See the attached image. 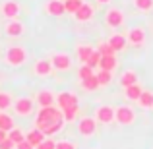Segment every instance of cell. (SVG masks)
<instances>
[{
	"mask_svg": "<svg viewBox=\"0 0 153 149\" xmlns=\"http://www.w3.org/2000/svg\"><path fill=\"white\" fill-rule=\"evenodd\" d=\"M95 2H97V4H111L112 0H95Z\"/></svg>",
	"mask_w": 153,
	"mask_h": 149,
	"instance_id": "40",
	"label": "cell"
},
{
	"mask_svg": "<svg viewBox=\"0 0 153 149\" xmlns=\"http://www.w3.org/2000/svg\"><path fill=\"white\" fill-rule=\"evenodd\" d=\"M82 87L85 91H95V89H99V82H97V76H91V78H87V79H83L82 82Z\"/></svg>",
	"mask_w": 153,
	"mask_h": 149,
	"instance_id": "30",
	"label": "cell"
},
{
	"mask_svg": "<svg viewBox=\"0 0 153 149\" xmlns=\"http://www.w3.org/2000/svg\"><path fill=\"white\" fill-rule=\"evenodd\" d=\"M12 128H16V124H14V118H12L8 112H0V130H4V132H10Z\"/></svg>",
	"mask_w": 153,
	"mask_h": 149,
	"instance_id": "26",
	"label": "cell"
},
{
	"mask_svg": "<svg viewBox=\"0 0 153 149\" xmlns=\"http://www.w3.org/2000/svg\"><path fill=\"white\" fill-rule=\"evenodd\" d=\"M19 12H22V6H19L16 0H4V2L0 4V14L6 19H18Z\"/></svg>",
	"mask_w": 153,
	"mask_h": 149,
	"instance_id": "10",
	"label": "cell"
},
{
	"mask_svg": "<svg viewBox=\"0 0 153 149\" xmlns=\"http://www.w3.org/2000/svg\"><path fill=\"white\" fill-rule=\"evenodd\" d=\"M93 74H95V70H93V68H89L87 64H82V66L78 68V78H79V82H83V79L91 78Z\"/></svg>",
	"mask_w": 153,
	"mask_h": 149,
	"instance_id": "31",
	"label": "cell"
},
{
	"mask_svg": "<svg viewBox=\"0 0 153 149\" xmlns=\"http://www.w3.org/2000/svg\"><path fill=\"white\" fill-rule=\"evenodd\" d=\"M97 82H99V87H108L112 83V72H107V70H99L97 74Z\"/></svg>",
	"mask_w": 153,
	"mask_h": 149,
	"instance_id": "24",
	"label": "cell"
},
{
	"mask_svg": "<svg viewBox=\"0 0 153 149\" xmlns=\"http://www.w3.org/2000/svg\"><path fill=\"white\" fill-rule=\"evenodd\" d=\"M136 110L130 107V105H120V107H114V122H118L120 126H132L136 122Z\"/></svg>",
	"mask_w": 153,
	"mask_h": 149,
	"instance_id": "3",
	"label": "cell"
},
{
	"mask_svg": "<svg viewBox=\"0 0 153 149\" xmlns=\"http://www.w3.org/2000/svg\"><path fill=\"white\" fill-rule=\"evenodd\" d=\"M126 41L132 47H143L146 45V29L143 27H130L126 31Z\"/></svg>",
	"mask_w": 153,
	"mask_h": 149,
	"instance_id": "8",
	"label": "cell"
},
{
	"mask_svg": "<svg viewBox=\"0 0 153 149\" xmlns=\"http://www.w3.org/2000/svg\"><path fill=\"white\" fill-rule=\"evenodd\" d=\"M95 50H97L101 56H111V54H116V52L112 50V47L108 45L107 41H99V45H97V49H95Z\"/></svg>",
	"mask_w": 153,
	"mask_h": 149,
	"instance_id": "33",
	"label": "cell"
},
{
	"mask_svg": "<svg viewBox=\"0 0 153 149\" xmlns=\"http://www.w3.org/2000/svg\"><path fill=\"white\" fill-rule=\"evenodd\" d=\"M93 45H89V43H82V45L76 47V58H78V62L85 64L87 58H89L91 54H93Z\"/></svg>",
	"mask_w": 153,
	"mask_h": 149,
	"instance_id": "17",
	"label": "cell"
},
{
	"mask_svg": "<svg viewBox=\"0 0 153 149\" xmlns=\"http://www.w3.org/2000/svg\"><path fill=\"white\" fill-rule=\"evenodd\" d=\"M12 107H14V112L18 116H22V118L31 116V114H33V110H35L33 99H29V97H18V99H14Z\"/></svg>",
	"mask_w": 153,
	"mask_h": 149,
	"instance_id": "4",
	"label": "cell"
},
{
	"mask_svg": "<svg viewBox=\"0 0 153 149\" xmlns=\"http://www.w3.org/2000/svg\"><path fill=\"white\" fill-rule=\"evenodd\" d=\"M78 112H79V103L70 105L66 110H62V114H64V122H74L76 116H78Z\"/></svg>",
	"mask_w": 153,
	"mask_h": 149,
	"instance_id": "25",
	"label": "cell"
},
{
	"mask_svg": "<svg viewBox=\"0 0 153 149\" xmlns=\"http://www.w3.org/2000/svg\"><path fill=\"white\" fill-rule=\"evenodd\" d=\"M0 149H16V143L12 142L10 138H6L2 143H0Z\"/></svg>",
	"mask_w": 153,
	"mask_h": 149,
	"instance_id": "37",
	"label": "cell"
},
{
	"mask_svg": "<svg viewBox=\"0 0 153 149\" xmlns=\"http://www.w3.org/2000/svg\"><path fill=\"white\" fill-rule=\"evenodd\" d=\"M107 43L112 47V50H114V52H122V50H126V47H128L126 35H122V33H112L111 37L107 39Z\"/></svg>",
	"mask_w": 153,
	"mask_h": 149,
	"instance_id": "15",
	"label": "cell"
},
{
	"mask_svg": "<svg viewBox=\"0 0 153 149\" xmlns=\"http://www.w3.org/2000/svg\"><path fill=\"white\" fill-rule=\"evenodd\" d=\"M35 101H37V105L41 108L43 107H52V105H54V101H56V93L52 89H41L37 93V99H35Z\"/></svg>",
	"mask_w": 153,
	"mask_h": 149,
	"instance_id": "16",
	"label": "cell"
},
{
	"mask_svg": "<svg viewBox=\"0 0 153 149\" xmlns=\"http://www.w3.org/2000/svg\"><path fill=\"white\" fill-rule=\"evenodd\" d=\"M136 103L140 105V108H143V110H149L153 107V91H142V95H140V99L136 101Z\"/></svg>",
	"mask_w": 153,
	"mask_h": 149,
	"instance_id": "23",
	"label": "cell"
},
{
	"mask_svg": "<svg viewBox=\"0 0 153 149\" xmlns=\"http://www.w3.org/2000/svg\"><path fill=\"white\" fill-rule=\"evenodd\" d=\"M4 31H6L8 37H22L25 33V25L19 19H8L6 25H4Z\"/></svg>",
	"mask_w": 153,
	"mask_h": 149,
	"instance_id": "14",
	"label": "cell"
},
{
	"mask_svg": "<svg viewBox=\"0 0 153 149\" xmlns=\"http://www.w3.org/2000/svg\"><path fill=\"white\" fill-rule=\"evenodd\" d=\"M51 62H52V68H54L56 72H68L72 68V56L68 54V52H62V50H58V52H52L51 54Z\"/></svg>",
	"mask_w": 153,
	"mask_h": 149,
	"instance_id": "5",
	"label": "cell"
},
{
	"mask_svg": "<svg viewBox=\"0 0 153 149\" xmlns=\"http://www.w3.org/2000/svg\"><path fill=\"white\" fill-rule=\"evenodd\" d=\"M74 103H79L78 97H76L72 91H60V93H56V101H54V105L60 108V110H66L70 105H74Z\"/></svg>",
	"mask_w": 153,
	"mask_h": 149,
	"instance_id": "12",
	"label": "cell"
},
{
	"mask_svg": "<svg viewBox=\"0 0 153 149\" xmlns=\"http://www.w3.org/2000/svg\"><path fill=\"white\" fill-rule=\"evenodd\" d=\"M105 25L111 29H118L124 25V12L120 8H108L105 12Z\"/></svg>",
	"mask_w": 153,
	"mask_h": 149,
	"instance_id": "6",
	"label": "cell"
},
{
	"mask_svg": "<svg viewBox=\"0 0 153 149\" xmlns=\"http://www.w3.org/2000/svg\"><path fill=\"white\" fill-rule=\"evenodd\" d=\"M99 62H101V54H99L97 50H93V54L87 58V62H85V64H87L89 68H93V70H95V68H99Z\"/></svg>",
	"mask_w": 153,
	"mask_h": 149,
	"instance_id": "34",
	"label": "cell"
},
{
	"mask_svg": "<svg viewBox=\"0 0 153 149\" xmlns=\"http://www.w3.org/2000/svg\"><path fill=\"white\" fill-rule=\"evenodd\" d=\"M8 138H10L12 142L18 145L19 142H23V139H25V132H23L22 128H12V130L8 132Z\"/></svg>",
	"mask_w": 153,
	"mask_h": 149,
	"instance_id": "29",
	"label": "cell"
},
{
	"mask_svg": "<svg viewBox=\"0 0 153 149\" xmlns=\"http://www.w3.org/2000/svg\"><path fill=\"white\" fill-rule=\"evenodd\" d=\"M45 138H47V136L43 134L41 130H37V128H31L29 132H25V139H27V142H29L33 147H37V145H39V143H41Z\"/></svg>",
	"mask_w": 153,
	"mask_h": 149,
	"instance_id": "21",
	"label": "cell"
},
{
	"mask_svg": "<svg viewBox=\"0 0 153 149\" xmlns=\"http://www.w3.org/2000/svg\"><path fill=\"white\" fill-rule=\"evenodd\" d=\"M93 16H95L93 6H91V4H87V2H83L82 6L78 8V12L74 14V18H76V21H79V23H87V21H91V19H93Z\"/></svg>",
	"mask_w": 153,
	"mask_h": 149,
	"instance_id": "13",
	"label": "cell"
},
{
	"mask_svg": "<svg viewBox=\"0 0 153 149\" xmlns=\"http://www.w3.org/2000/svg\"><path fill=\"white\" fill-rule=\"evenodd\" d=\"M45 10L49 16H54V18H58V16H62L64 12V2L62 0H49V2L45 4Z\"/></svg>",
	"mask_w": 153,
	"mask_h": 149,
	"instance_id": "18",
	"label": "cell"
},
{
	"mask_svg": "<svg viewBox=\"0 0 153 149\" xmlns=\"http://www.w3.org/2000/svg\"><path fill=\"white\" fill-rule=\"evenodd\" d=\"M56 149H78V145L70 139H60V142H56Z\"/></svg>",
	"mask_w": 153,
	"mask_h": 149,
	"instance_id": "36",
	"label": "cell"
},
{
	"mask_svg": "<svg viewBox=\"0 0 153 149\" xmlns=\"http://www.w3.org/2000/svg\"><path fill=\"white\" fill-rule=\"evenodd\" d=\"M52 72H54V68H52L51 58H39L37 62H35V66H33V74L37 76V78H43V79L51 78Z\"/></svg>",
	"mask_w": 153,
	"mask_h": 149,
	"instance_id": "11",
	"label": "cell"
},
{
	"mask_svg": "<svg viewBox=\"0 0 153 149\" xmlns=\"http://www.w3.org/2000/svg\"><path fill=\"white\" fill-rule=\"evenodd\" d=\"M4 62L10 68H19L27 62V50L19 45H12L6 49V54H4Z\"/></svg>",
	"mask_w": 153,
	"mask_h": 149,
	"instance_id": "2",
	"label": "cell"
},
{
	"mask_svg": "<svg viewBox=\"0 0 153 149\" xmlns=\"http://www.w3.org/2000/svg\"><path fill=\"white\" fill-rule=\"evenodd\" d=\"M8 138V132H4V130H0V143L4 142V139Z\"/></svg>",
	"mask_w": 153,
	"mask_h": 149,
	"instance_id": "39",
	"label": "cell"
},
{
	"mask_svg": "<svg viewBox=\"0 0 153 149\" xmlns=\"http://www.w3.org/2000/svg\"><path fill=\"white\" fill-rule=\"evenodd\" d=\"M16 147H18V149H35V147L31 145L29 142H27V139H23V142H19V143H18Z\"/></svg>",
	"mask_w": 153,
	"mask_h": 149,
	"instance_id": "38",
	"label": "cell"
},
{
	"mask_svg": "<svg viewBox=\"0 0 153 149\" xmlns=\"http://www.w3.org/2000/svg\"><path fill=\"white\" fill-rule=\"evenodd\" d=\"M35 128L41 130L47 138L58 134V132L64 128V114H62V110H60L56 105L39 108L37 116H35Z\"/></svg>",
	"mask_w": 153,
	"mask_h": 149,
	"instance_id": "1",
	"label": "cell"
},
{
	"mask_svg": "<svg viewBox=\"0 0 153 149\" xmlns=\"http://www.w3.org/2000/svg\"><path fill=\"white\" fill-rule=\"evenodd\" d=\"M151 110H153V107H151Z\"/></svg>",
	"mask_w": 153,
	"mask_h": 149,
	"instance_id": "41",
	"label": "cell"
},
{
	"mask_svg": "<svg viewBox=\"0 0 153 149\" xmlns=\"http://www.w3.org/2000/svg\"><path fill=\"white\" fill-rule=\"evenodd\" d=\"M93 118L97 120V124H112L114 122V107H111V105H101V107H97Z\"/></svg>",
	"mask_w": 153,
	"mask_h": 149,
	"instance_id": "9",
	"label": "cell"
},
{
	"mask_svg": "<svg viewBox=\"0 0 153 149\" xmlns=\"http://www.w3.org/2000/svg\"><path fill=\"white\" fill-rule=\"evenodd\" d=\"M134 8L138 12H151L153 10V0H132Z\"/></svg>",
	"mask_w": 153,
	"mask_h": 149,
	"instance_id": "28",
	"label": "cell"
},
{
	"mask_svg": "<svg viewBox=\"0 0 153 149\" xmlns=\"http://www.w3.org/2000/svg\"><path fill=\"white\" fill-rule=\"evenodd\" d=\"M12 103H14V97L6 91H0V112H6L12 107Z\"/></svg>",
	"mask_w": 153,
	"mask_h": 149,
	"instance_id": "27",
	"label": "cell"
},
{
	"mask_svg": "<svg viewBox=\"0 0 153 149\" xmlns=\"http://www.w3.org/2000/svg\"><path fill=\"white\" fill-rule=\"evenodd\" d=\"M78 134L82 138H93L97 134V120L91 116H83L78 120Z\"/></svg>",
	"mask_w": 153,
	"mask_h": 149,
	"instance_id": "7",
	"label": "cell"
},
{
	"mask_svg": "<svg viewBox=\"0 0 153 149\" xmlns=\"http://www.w3.org/2000/svg\"><path fill=\"white\" fill-rule=\"evenodd\" d=\"M120 85L122 87H128V85H134V83H138V72L136 70H124L122 74H120Z\"/></svg>",
	"mask_w": 153,
	"mask_h": 149,
	"instance_id": "19",
	"label": "cell"
},
{
	"mask_svg": "<svg viewBox=\"0 0 153 149\" xmlns=\"http://www.w3.org/2000/svg\"><path fill=\"white\" fill-rule=\"evenodd\" d=\"M82 4H83V0H64V10L68 14H76Z\"/></svg>",
	"mask_w": 153,
	"mask_h": 149,
	"instance_id": "32",
	"label": "cell"
},
{
	"mask_svg": "<svg viewBox=\"0 0 153 149\" xmlns=\"http://www.w3.org/2000/svg\"><path fill=\"white\" fill-rule=\"evenodd\" d=\"M35 149H56V142H54V139H51V138H45Z\"/></svg>",
	"mask_w": 153,
	"mask_h": 149,
	"instance_id": "35",
	"label": "cell"
},
{
	"mask_svg": "<svg viewBox=\"0 0 153 149\" xmlns=\"http://www.w3.org/2000/svg\"><path fill=\"white\" fill-rule=\"evenodd\" d=\"M142 85L140 83H134V85H128L124 87V99L126 101H138L140 95H142Z\"/></svg>",
	"mask_w": 153,
	"mask_h": 149,
	"instance_id": "22",
	"label": "cell"
},
{
	"mask_svg": "<svg viewBox=\"0 0 153 149\" xmlns=\"http://www.w3.org/2000/svg\"><path fill=\"white\" fill-rule=\"evenodd\" d=\"M116 66H118L116 54H111V56H101V62H99V70L114 72V70H116Z\"/></svg>",
	"mask_w": 153,
	"mask_h": 149,
	"instance_id": "20",
	"label": "cell"
}]
</instances>
